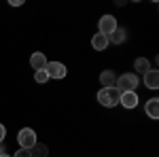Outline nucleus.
<instances>
[{"mask_svg":"<svg viewBox=\"0 0 159 157\" xmlns=\"http://www.w3.org/2000/svg\"><path fill=\"white\" fill-rule=\"evenodd\" d=\"M17 142H19V146L21 149H32V146L36 145V132L32 130V127H24V130H19V134H17Z\"/></svg>","mask_w":159,"mask_h":157,"instance_id":"obj_3","label":"nucleus"},{"mask_svg":"<svg viewBox=\"0 0 159 157\" xmlns=\"http://www.w3.org/2000/svg\"><path fill=\"white\" fill-rule=\"evenodd\" d=\"M30 153H32V157H47L49 155V149L45 145H40V142H36V145L30 149Z\"/></svg>","mask_w":159,"mask_h":157,"instance_id":"obj_14","label":"nucleus"},{"mask_svg":"<svg viewBox=\"0 0 159 157\" xmlns=\"http://www.w3.org/2000/svg\"><path fill=\"white\" fill-rule=\"evenodd\" d=\"M108 40H112L115 45H123V43L127 40V30H125V28H119V25H117V30H115V32H112V34L108 36Z\"/></svg>","mask_w":159,"mask_h":157,"instance_id":"obj_11","label":"nucleus"},{"mask_svg":"<svg viewBox=\"0 0 159 157\" xmlns=\"http://www.w3.org/2000/svg\"><path fill=\"white\" fill-rule=\"evenodd\" d=\"M2 153H7V149H4V142H0V155Z\"/></svg>","mask_w":159,"mask_h":157,"instance_id":"obj_18","label":"nucleus"},{"mask_svg":"<svg viewBox=\"0 0 159 157\" xmlns=\"http://www.w3.org/2000/svg\"><path fill=\"white\" fill-rule=\"evenodd\" d=\"M34 81H36V83H47L49 76H47L45 70H36V72H34Z\"/></svg>","mask_w":159,"mask_h":157,"instance_id":"obj_15","label":"nucleus"},{"mask_svg":"<svg viewBox=\"0 0 159 157\" xmlns=\"http://www.w3.org/2000/svg\"><path fill=\"white\" fill-rule=\"evenodd\" d=\"M119 98H121V91L117 87H102L98 91V102L106 109H115L119 104Z\"/></svg>","mask_w":159,"mask_h":157,"instance_id":"obj_1","label":"nucleus"},{"mask_svg":"<svg viewBox=\"0 0 159 157\" xmlns=\"http://www.w3.org/2000/svg\"><path fill=\"white\" fill-rule=\"evenodd\" d=\"M30 66L34 68V70H45V66H47V58H45V53H32V58H30Z\"/></svg>","mask_w":159,"mask_h":157,"instance_id":"obj_7","label":"nucleus"},{"mask_svg":"<svg viewBox=\"0 0 159 157\" xmlns=\"http://www.w3.org/2000/svg\"><path fill=\"white\" fill-rule=\"evenodd\" d=\"M134 68H136V72H148L151 70V62L147 60V58H138V60L134 62Z\"/></svg>","mask_w":159,"mask_h":157,"instance_id":"obj_13","label":"nucleus"},{"mask_svg":"<svg viewBox=\"0 0 159 157\" xmlns=\"http://www.w3.org/2000/svg\"><path fill=\"white\" fill-rule=\"evenodd\" d=\"M144 113H147L151 119H159V100L157 98H151L144 106Z\"/></svg>","mask_w":159,"mask_h":157,"instance_id":"obj_9","label":"nucleus"},{"mask_svg":"<svg viewBox=\"0 0 159 157\" xmlns=\"http://www.w3.org/2000/svg\"><path fill=\"white\" fill-rule=\"evenodd\" d=\"M98 30H100V34L110 36V34L117 30V19H115L112 15H102V17H100V24H98Z\"/></svg>","mask_w":159,"mask_h":157,"instance_id":"obj_4","label":"nucleus"},{"mask_svg":"<svg viewBox=\"0 0 159 157\" xmlns=\"http://www.w3.org/2000/svg\"><path fill=\"white\" fill-rule=\"evenodd\" d=\"M144 85L148 89H157L159 87V72L155 68H151L148 72H144Z\"/></svg>","mask_w":159,"mask_h":157,"instance_id":"obj_8","label":"nucleus"},{"mask_svg":"<svg viewBox=\"0 0 159 157\" xmlns=\"http://www.w3.org/2000/svg\"><path fill=\"white\" fill-rule=\"evenodd\" d=\"M108 36H104V34H93V38H91V47L96 49V51H104V49L108 47Z\"/></svg>","mask_w":159,"mask_h":157,"instance_id":"obj_10","label":"nucleus"},{"mask_svg":"<svg viewBox=\"0 0 159 157\" xmlns=\"http://www.w3.org/2000/svg\"><path fill=\"white\" fill-rule=\"evenodd\" d=\"M45 72L49 79H64L66 76V66L61 64V62H47V66H45Z\"/></svg>","mask_w":159,"mask_h":157,"instance_id":"obj_5","label":"nucleus"},{"mask_svg":"<svg viewBox=\"0 0 159 157\" xmlns=\"http://www.w3.org/2000/svg\"><path fill=\"white\" fill-rule=\"evenodd\" d=\"M4 134H7V130H4V125L0 123V142H4Z\"/></svg>","mask_w":159,"mask_h":157,"instance_id":"obj_17","label":"nucleus"},{"mask_svg":"<svg viewBox=\"0 0 159 157\" xmlns=\"http://www.w3.org/2000/svg\"><path fill=\"white\" fill-rule=\"evenodd\" d=\"M13 157H32V153H30L28 149H19V151H17Z\"/></svg>","mask_w":159,"mask_h":157,"instance_id":"obj_16","label":"nucleus"},{"mask_svg":"<svg viewBox=\"0 0 159 157\" xmlns=\"http://www.w3.org/2000/svg\"><path fill=\"white\" fill-rule=\"evenodd\" d=\"M0 157H11V155H7V153H2V155H0Z\"/></svg>","mask_w":159,"mask_h":157,"instance_id":"obj_19","label":"nucleus"},{"mask_svg":"<svg viewBox=\"0 0 159 157\" xmlns=\"http://www.w3.org/2000/svg\"><path fill=\"white\" fill-rule=\"evenodd\" d=\"M138 74L136 72H125L121 76H117V89L119 91H136V87H138Z\"/></svg>","mask_w":159,"mask_h":157,"instance_id":"obj_2","label":"nucleus"},{"mask_svg":"<svg viewBox=\"0 0 159 157\" xmlns=\"http://www.w3.org/2000/svg\"><path fill=\"white\" fill-rule=\"evenodd\" d=\"M119 104L125 106V109H136L138 106V94L136 91H121Z\"/></svg>","mask_w":159,"mask_h":157,"instance_id":"obj_6","label":"nucleus"},{"mask_svg":"<svg viewBox=\"0 0 159 157\" xmlns=\"http://www.w3.org/2000/svg\"><path fill=\"white\" fill-rule=\"evenodd\" d=\"M100 83L104 85V87H115L117 85V74L112 72V70H104V72L100 74Z\"/></svg>","mask_w":159,"mask_h":157,"instance_id":"obj_12","label":"nucleus"}]
</instances>
